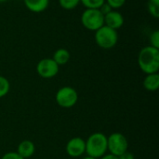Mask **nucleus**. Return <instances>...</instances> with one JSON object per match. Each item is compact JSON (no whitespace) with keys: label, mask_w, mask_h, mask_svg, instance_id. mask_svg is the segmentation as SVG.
I'll return each instance as SVG.
<instances>
[{"label":"nucleus","mask_w":159,"mask_h":159,"mask_svg":"<svg viewBox=\"0 0 159 159\" xmlns=\"http://www.w3.org/2000/svg\"><path fill=\"white\" fill-rule=\"evenodd\" d=\"M138 64L146 75L157 73L159 69V49L152 46L143 48L138 56Z\"/></svg>","instance_id":"nucleus-1"},{"label":"nucleus","mask_w":159,"mask_h":159,"mask_svg":"<svg viewBox=\"0 0 159 159\" xmlns=\"http://www.w3.org/2000/svg\"><path fill=\"white\" fill-rule=\"evenodd\" d=\"M107 152V137L101 132L91 134L86 141V153L88 157L99 159Z\"/></svg>","instance_id":"nucleus-2"},{"label":"nucleus","mask_w":159,"mask_h":159,"mask_svg":"<svg viewBox=\"0 0 159 159\" xmlns=\"http://www.w3.org/2000/svg\"><path fill=\"white\" fill-rule=\"evenodd\" d=\"M95 41L97 45L102 49H112L116 45L118 41L117 31L106 25H103L100 29L95 31Z\"/></svg>","instance_id":"nucleus-3"},{"label":"nucleus","mask_w":159,"mask_h":159,"mask_svg":"<svg viewBox=\"0 0 159 159\" xmlns=\"http://www.w3.org/2000/svg\"><path fill=\"white\" fill-rule=\"evenodd\" d=\"M81 23L89 31H97L104 25V16L99 9L86 8L81 15Z\"/></svg>","instance_id":"nucleus-4"},{"label":"nucleus","mask_w":159,"mask_h":159,"mask_svg":"<svg viewBox=\"0 0 159 159\" xmlns=\"http://www.w3.org/2000/svg\"><path fill=\"white\" fill-rule=\"evenodd\" d=\"M128 149V140L122 133L115 132L107 137V151H109V154L118 157L122 154L126 153Z\"/></svg>","instance_id":"nucleus-5"},{"label":"nucleus","mask_w":159,"mask_h":159,"mask_svg":"<svg viewBox=\"0 0 159 159\" xmlns=\"http://www.w3.org/2000/svg\"><path fill=\"white\" fill-rule=\"evenodd\" d=\"M57 104L64 109L74 107L78 100V94L73 87L64 86L58 90L55 97Z\"/></svg>","instance_id":"nucleus-6"},{"label":"nucleus","mask_w":159,"mask_h":159,"mask_svg":"<svg viewBox=\"0 0 159 159\" xmlns=\"http://www.w3.org/2000/svg\"><path fill=\"white\" fill-rule=\"evenodd\" d=\"M36 72L41 78L51 79L57 76L59 72V66L52 58H44L37 63Z\"/></svg>","instance_id":"nucleus-7"},{"label":"nucleus","mask_w":159,"mask_h":159,"mask_svg":"<svg viewBox=\"0 0 159 159\" xmlns=\"http://www.w3.org/2000/svg\"><path fill=\"white\" fill-rule=\"evenodd\" d=\"M66 153L74 158L82 157L86 153V142L79 137L71 139L66 144Z\"/></svg>","instance_id":"nucleus-8"},{"label":"nucleus","mask_w":159,"mask_h":159,"mask_svg":"<svg viewBox=\"0 0 159 159\" xmlns=\"http://www.w3.org/2000/svg\"><path fill=\"white\" fill-rule=\"evenodd\" d=\"M123 24H124V17L118 11L113 9L111 12L104 15V25L112 29L117 31V29L121 28Z\"/></svg>","instance_id":"nucleus-9"},{"label":"nucleus","mask_w":159,"mask_h":159,"mask_svg":"<svg viewBox=\"0 0 159 159\" xmlns=\"http://www.w3.org/2000/svg\"><path fill=\"white\" fill-rule=\"evenodd\" d=\"M35 151V147L34 144L33 143V142L25 140L22 141L19 145H18V149H17V154L19 156H20L22 158L26 159L31 157Z\"/></svg>","instance_id":"nucleus-10"},{"label":"nucleus","mask_w":159,"mask_h":159,"mask_svg":"<svg viewBox=\"0 0 159 159\" xmlns=\"http://www.w3.org/2000/svg\"><path fill=\"white\" fill-rule=\"evenodd\" d=\"M25 7L32 12L40 13L48 7L49 0H23Z\"/></svg>","instance_id":"nucleus-11"},{"label":"nucleus","mask_w":159,"mask_h":159,"mask_svg":"<svg viewBox=\"0 0 159 159\" xmlns=\"http://www.w3.org/2000/svg\"><path fill=\"white\" fill-rule=\"evenodd\" d=\"M143 87L149 92H155L159 87L158 73L148 74L143 80Z\"/></svg>","instance_id":"nucleus-12"},{"label":"nucleus","mask_w":159,"mask_h":159,"mask_svg":"<svg viewBox=\"0 0 159 159\" xmlns=\"http://www.w3.org/2000/svg\"><path fill=\"white\" fill-rule=\"evenodd\" d=\"M70 52L66 49H58L54 53L52 59L55 61V63L60 67L61 65H65L69 62L70 60Z\"/></svg>","instance_id":"nucleus-13"},{"label":"nucleus","mask_w":159,"mask_h":159,"mask_svg":"<svg viewBox=\"0 0 159 159\" xmlns=\"http://www.w3.org/2000/svg\"><path fill=\"white\" fill-rule=\"evenodd\" d=\"M147 8L150 15L157 19L159 17V0H149L147 3Z\"/></svg>","instance_id":"nucleus-14"},{"label":"nucleus","mask_w":159,"mask_h":159,"mask_svg":"<svg viewBox=\"0 0 159 159\" xmlns=\"http://www.w3.org/2000/svg\"><path fill=\"white\" fill-rule=\"evenodd\" d=\"M80 3H82L86 8L99 9L105 3V0H80Z\"/></svg>","instance_id":"nucleus-15"},{"label":"nucleus","mask_w":159,"mask_h":159,"mask_svg":"<svg viewBox=\"0 0 159 159\" xmlns=\"http://www.w3.org/2000/svg\"><path fill=\"white\" fill-rule=\"evenodd\" d=\"M10 90V83L8 80L3 76H0V98L8 94Z\"/></svg>","instance_id":"nucleus-16"},{"label":"nucleus","mask_w":159,"mask_h":159,"mask_svg":"<svg viewBox=\"0 0 159 159\" xmlns=\"http://www.w3.org/2000/svg\"><path fill=\"white\" fill-rule=\"evenodd\" d=\"M80 3V0H59L60 6L67 10H71L75 8Z\"/></svg>","instance_id":"nucleus-17"},{"label":"nucleus","mask_w":159,"mask_h":159,"mask_svg":"<svg viewBox=\"0 0 159 159\" xmlns=\"http://www.w3.org/2000/svg\"><path fill=\"white\" fill-rule=\"evenodd\" d=\"M149 41H150V46L159 49V31L156 30L154 31L149 37Z\"/></svg>","instance_id":"nucleus-18"},{"label":"nucleus","mask_w":159,"mask_h":159,"mask_svg":"<svg viewBox=\"0 0 159 159\" xmlns=\"http://www.w3.org/2000/svg\"><path fill=\"white\" fill-rule=\"evenodd\" d=\"M105 2L112 7V9L116 10L122 7L125 5L126 0H105Z\"/></svg>","instance_id":"nucleus-19"},{"label":"nucleus","mask_w":159,"mask_h":159,"mask_svg":"<svg viewBox=\"0 0 159 159\" xmlns=\"http://www.w3.org/2000/svg\"><path fill=\"white\" fill-rule=\"evenodd\" d=\"M1 159H24L17 154V152H8L5 154Z\"/></svg>","instance_id":"nucleus-20"},{"label":"nucleus","mask_w":159,"mask_h":159,"mask_svg":"<svg viewBox=\"0 0 159 159\" xmlns=\"http://www.w3.org/2000/svg\"><path fill=\"white\" fill-rule=\"evenodd\" d=\"M99 10L101 11V13L104 16V15H106V14H108L109 12H111L113 9H112V7L105 2L100 8H99Z\"/></svg>","instance_id":"nucleus-21"},{"label":"nucleus","mask_w":159,"mask_h":159,"mask_svg":"<svg viewBox=\"0 0 159 159\" xmlns=\"http://www.w3.org/2000/svg\"><path fill=\"white\" fill-rule=\"evenodd\" d=\"M118 159H135V157H134L133 154H131L130 152L127 151L126 153H124L121 156H119Z\"/></svg>","instance_id":"nucleus-22"},{"label":"nucleus","mask_w":159,"mask_h":159,"mask_svg":"<svg viewBox=\"0 0 159 159\" xmlns=\"http://www.w3.org/2000/svg\"><path fill=\"white\" fill-rule=\"evenodd\" d=\"M100 159H118V157L116 156H113L111 154H107V155H104L103 157H102Z\"/></svg>","instance_id":"nucleus-23"},{"label":"nucleus","mask_w":159,"mask_h":159,"mask_svg":"<svg viewBox=\"0 0 159 159\" xmlns=\"http://www.w3.org/2000/svg\"><path fill=\"white\" fill-rule=\"evenodd\" d=\"M82 159H96V158H93V157H84V158Z\"/></svg>","instance_id":"nucleus-24"},{"label":"nucleus","mask_w":159,"mask_h":159,"mask_svg":"<svg viewBox=\"0 0 159 159\" xmlns=\"http://www.w3.org/2000/svg\"><path fill=\"white\" fill-rule=\"evenodd\" d=\"M7 0H0V3H3V2H6Z\"/></svg>","instance_id":"nucleus-25"}]
</instances>
